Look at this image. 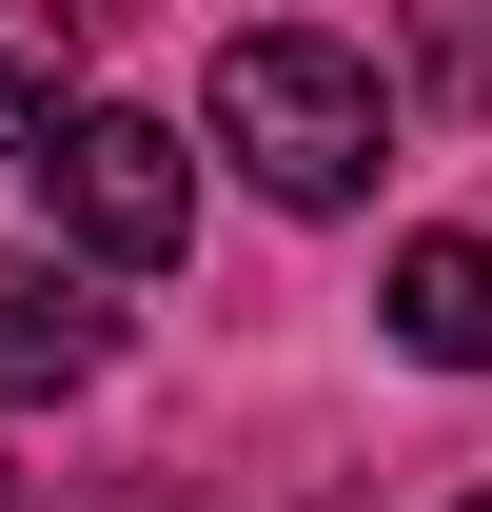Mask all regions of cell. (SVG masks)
<instances>
[{
  "mask_svg": "<svg viewBox=\"0 0 492 512\" xmlns=\"http://www.w3.org/2000/svg\"><path fill=\"white\" fill-rule=\"evenodd\" d=\"M217 158H237L276 217H355L374 158H394V99H374L355 40H315V20H256L217 40Z\"/></svg>",
  "mask_w": 492,
  "mask_h": 512,
  "instance_id": "obj_1",
  "label": "cell"
},
{
  "mask_svg": "<svg viewBox=\"0 0 492 512\" xmlns=\"http://www.w3.org/2000/svg\"><path fill=\"white\" fill-rule=\"evenodd\" d=\"M40 178H60V237L99 256V276H158V256L197 237V158H178V119H138V99H79Z\"/></svg>",
  "mask_w": 492,
  "mask_h": 512,
  "instance_id": "obj_2",
  "label": "cell"
},
{
  "mask_svg": "<svg viewBox=\"0 0 492 512\" xmlns=\"http://www.w3.org/2000/svg\"><path fill=\"white\" fill-rule=\"evenodd\" d=\"M119 355V316H99V276L79 256H0V414H40V394H79Z\"/></svg>",
  "mask_w": 492,
  "mask_h": 512,
  "instance_id": "obj_3",
  "label": "cell"
},
{
  "mask_svg": "<svg viewBox=\"0 0 492 512\" xmlns=\"http://www.w3.org/2000/svg\"><path fill=\"white\" fill-rule=\"evenodd\" d=\"M394 335L433 375H492V237H394Z\"/></svg>",
  "mask_w": 492,
  "mask_h": 512,
  "instance_id": "obj_4",
  "label": "cell"
},
{
  "mask_svg": "<svg viewBox=\"0 0 492 512\" xmlns=\"http://www.w3.org/2000/svg\"><path fill=\"white\" fill-rule=\"evenodd\" d=\"M60 119H79V40L60 20H0V158H60Z\"/></svg>",
  "mask_w": 492,
  "mask_h": 512,
  "instance_id": "obj_5",
  "label": "cell"
},
{
  "mask_svg": "<svg viewBox=\"0 0 492 512\" xmlns=\"http://www.w3.org/2000/svg\"><path fill=\"white\" fill-rule=\"evenodd\" d=\"M0 512H20V493H0Z\"/></svg>",
  "mask_w": 492,
  "mask_h": 512,
  "instance_id": "obj_6",
  "label": "cell"
},
{
  "mask_svg": "<svg viewBox=\"0 0 492 512\" xmlns=\"http://www.w3.org/2000/svg\"><path fill=\"white\" fill-rule=\"evenodd\" d=\"M473 512H492V493H473Z\"/></svg>",
  "mask_w": 492,
  "mask_h": 512,
  "instance_id": "obj_7",
  "label": "cell"
}]
</instances>
